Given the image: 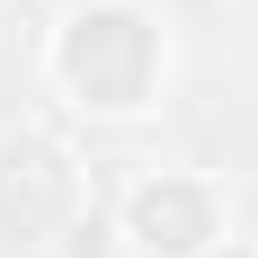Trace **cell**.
Returning <instances> with one entry per match:
<instances>
[{"label":"cell","mask_w":258,"mask_h":258,"mask_svg":"<svg viewBox=\"0 0 258 258\" xmlns=\"http://www.w3.org/2000/svg\"><path fill=\"white\" fill-rule=\"evenodd\" d=\"M72 205V169L53 143H0V223L9 232H45Z\"/></svg>","instance_id":"7a4b0ae2"},{"label":"cell","mask_w":258,"mask_h":258,"mask_svg":"<svg viewBox=\"0 0 258 258\" xmlns=\"http://www.w3.org/2000/svg\"><path fill=\"white\" fill-rule=\"evenodd\" d=\"M152 27L134 18V9H89V18L72 27V45H62V72H72V89L89 107H134L143 89H152Z\"/></svg>","instance_id":"6da1fadb"},{"label":"cell","mask_w":258,"mask_h":258,"mask_svg":"<svg viewBox=\"0 0 258 258\" xmlns=\"http://www.w3.org/2000/svg\"><path fill=\"white\" fill-rule=\"evenodd\" d=\"M134 232L152 240V249H196V240L214 232V205H205V187H187V178H160V187H143L134 196Z\"/></svg>","instance_id":"3957f363"}]
</instances>
